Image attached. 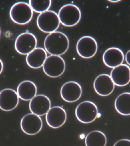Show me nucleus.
Listing matches in <instances>:
<instances>
[{
	"label": "nucleus",
	"mask_w": 130,
	"mask_h": 146,
	"mask_svg": "<svg viewBox=\"0 0 130 146\" xmlns=\"http://www.w3.org/2000/svg\"><path fill=\"white\" fill-rule=\"evenodd\" d=\"M69 39L63 33L55 31L49 33L45 39L44 46L46 51L51 55H63L67 51Z\"/></svg>",
	"instance_id": "obj_1"
},
{
	"label": "nucleus",
	"mask_w": 130,
	"mask_h": 146,
	"mask_svg": "<svg viewBox=\"0 0 130 146\" xmlns=\"http://www.w3.org/2000/svg\"><path fill=\"white\" fill-rule=\"evenodd\" d=\"M10 16L13 22L19 25H25L31 20L33 10L29 4L25 2H18L11 7Z\"/></svg>",
	"instance_id": "obj_2"
},
{
	"label": "nucleus",
	"mask_w": 130,
	"mask_h": 146,
	"mask_svg": "<svg viewBox=\"0 0 130 146\" xmlns=\"http://www.w3.org/2000/svg\"><path fill=\"white\" fill-rule=\"evenodd\" d=\"M58 15L61 24L66 27H72L79 22L81 13L80 9L76 5L67 4L60 9Z\"/></svg>",
	"instance_id": "obj_3"
},
{
	"label": "nucleus",
	"mask_w": 130,
	"mask_h": 146,
	"mask_svg": "<svg viewBox=\"0 0 130 146\" xmlns=\"http://www.w3.org/2000/svg\"><path fill=\"white\" fill-rule=\"evenodd\" d=\"M38 27L41 31L49 33L55 32L60 25V21L57 13L48 10L39 14L37 19Z\"/></svg>",
	"instance_id": "obj_4"
},
{
	"label": "nucleus",
	"mask_w": 130,
	"mask_h": 146,
	"mask_svg": "<svg viewBox=\"0 0 130 146\" xmlns=\"http://www.w3.org/2000/svg\"><path fill=\"white\" fill-rule=\"evenodd\" d=\"M97 107L93 102L85 101L80 103L75 110L78 120L82 123L88 124L94 121L98 117Z\"/></svg>",
	"instance_id": "obj_5"
},
{
	"label": "nucleus",
	"mask_w": 130,
	"mask_h": 146,
	"mask_svg": "<svg viewBox=\"0 0 130 146\" xmlns=\"http://www.w3.org/2000/svg\"><path fill=\"white\" fill-rule=\"evenodd\" d=\"M42 66L47 76L57 78L65 72L66 64L64 60L60 56L51 55L47 57Z\"/></svg>",
	"instance_id": "obj_6"
},
{
	"label": "nucleus",
	"mask_w": 130,
	"mask_h": 146,
	"mask_svg": "<svg viewBox=\"0 0 130 146\" xmlns=\"http://www.w3.org/2000/svg\"><path fill=\"white\" fill-rule=\"evenodd\" d=\"M37 39L31 33L21 34L16 38L15 48L17 52L23 55H27L36 48Z\"/></svg>",
	"instance_id": "obj_7"
},
{
	"label": "nucleus",
	"mask_w": 130,
	"mask_h": 146,
	"mask_svg": "<svg viewBox=\"0 0 130 146\" xmlns=\"http://www.w3.org/2000/svg\"><path fill=\"white\" fill-rule=\"evenodd\" d=\"M96 40L90 36L83 37L78 41L76 48L79 55L82 58L88 59L93 57L98 50Z\"/></svg>",
	"instance_id": "obj_8"
},
{
	"label": "nucleus",
	"mask_w": 130,
	"mask_h": 146,
	"mask_svg": "<svg viewBox=\"0 0 130 146\" xmlns=\"http://www.w3.org/2000/svg\"><path fill=\"white\" fill-rule=\"evenodd\" d=\"M43 123L39 116L33 113L26 115L21 121V127L23 132L30 135H36L42 127Z\"/></svg>",
	"instance_id": "obj_9"
},
{
	"label": "nucleus",
	"mask_w": 130,
	"mask_h": 146,
	"mask_svg": "<svg viewBox=\"0 0 130 146\" xmlns=\"http://www.w3.org/2000/svg\"><path fill=\"white\" fill-rule=\"evenodd\" d=\"M60 94L61 98L66 102H75L81 97L82 94V88L76 82H68L61 87Z\"/></svg>",
	"instance_id": "obj_10"
},
{
	"label": "nucleus",
	"mask_w": 130,
	"mask_h": 146,
	"mask_svg": "<svg viewBox=\"0 0 130 146\" xmlns=\"http://www.w3.org/2000/svg\"><path fill=\"white\" fill-rule=\"evenodd\" d=\"M94 88L96 92L101 96L109 95L115 88V84L110 75L103 74L99 75L94 81Z\"/></svg>",
	"instance_id": "obj_11"
},
{
	"label": "nucleus",
	"mask_w": 130,
	"mask_h": 146,
	"mask_svg": "<svg viewBox=\"0 0 130 146\" xmlns=\"http://www.w3.org/2000/svg\"><path fill=\"white\" fill-rule=\"evenodd\" d=\"M19 98L17 92L13 89H3L0 93V108L5 111L15 109L18 104Z\"/></svg>",
	"instance_id": "obj_12"
},
{
	"label": "nucleus",
	"mask_w": 130,
	"mask_h": 146,
	"mask_svg": "<svg viewBox=\"0 0 130 146\" xmlns=\"http://www.w3.org/2000/svg\"><path fill=\"white\" fill-rule=\"evenodd\" d=\"M67 119L65 111L60 106L51 108L46 115L47 124L51 127L54 129L61 127L65 123Z\"/></svg>",
	"instance_id": "obj_13"
},
{
	"label": "nucleus",
	"mask_w": 130,
	"mask_h": 146,
	"mask_svg": "<svg viewBox=\"0 0 130 146\" xmlns=\"http://www.w3.org/2000/svg\"><path fill=\"white\" fill-rule=\"evenodd\" d=\"M51 107L50 100L43 95L35 96L31 100L29 105L30 110L32 113L39 116L47 114Z\"/></svg>",
	"instance_id": "obj_14"
},
{
	"label": "nucleus",
	"mask_w": 130,
	"mask_h": 146,
	"mask_svg": "<svg viewBox=\"0 0 130 146\" xmlns=\"http://www.w3.org/2000/svg\"><path fill=\"white\" fill-rule=\"evenodd\" d=\"M110 76L115 85L126 86L130 82V68L126 64L120 65L113 68Z\"/></svg>",
	"instance_id": "obj_15"
},
{
	"label": "nucleus",
	"mask_w": 130,
	"mask_h": 146,
	"mask_svg": "<svg viewBox=\"0 0 130 146\" xmlns=\"http://www.w3.org/2000/svg\"><path fill=\"white\" fill-rule=\"evenodd\" d=\"M104 64L110 68H114L122 64L124 55L121 49L115 47L108 49L104 52L103 57Z\"/></svg>",
	"instance_id": "obj_16"
},
{
	"label": "nucleus",
	"mask_w": 130,
	"mask_h": 146,
	"mask_svg": "<svg viewBox=\"0 0 130 146\" xmlns=\"http://www.w3.org/2000/svg\"><path fill=\"white\" fill-rule=\"evenodd\" d=\"M47 57V53L44 49L37 48L27 55L26 62L30 67L38 69L43 66Z\"/></svg>",
	"instance_id": "obj_17"
},
{
	"label": "nucleus",
	"mask_w": 130,
	"mask_h": 146,
	"mask_svg": "<svg viewBox=\"0 0 130 146\" xmlns=\"http://www.w3.org/2000/svg\"><path fill=\"white\" fill-rule=\"evenodd\" d=\"M37 87L33 82L25 81L19 85L17 93L21 99L25 101L31 100L36 96Z\"/></svg>",
	"instance_id": "obj_18"
},
{
	"label": "nucleus",
	"mask_w": 130,
	"mask_h": 146,
	"mask_svg": "<svg viewBox=\"0 0 130 146\" xmlns=\"http://www.w3.org/2000/svg\"><path fill=\"white\" fill-rule=\"evenodd\" d=\"M115 107L117 112L124 116L130 115V93L120 94L116 99Z\"/></svg>",
	"instance_id": "obj_19"
},
{
	"label": "nucleus",
	"mask_w": 130,
	"mask_h": 146,
	"mask_svg": "<svg viewBox=\"0 0 130 146\" xmlns=\"http://www.w3.org/2000/svg\"><path fill=\"white\" fill-rule=\"evenodd\" d=\"M107 141L105 134L101 131L96 130L91 132L87 135L85 143L87 146H105Z\"/></svg>",
	"instance_id": "obj_20"
},
{
	"label": "nucleus",
	"mask_w": 130,
	"mask_h": 146,
	"mask_svg": "<svg viewBox=\"0 0 130 146\" xmlns=\"http://www.w3.org/2000/svg\"><path fill=\"white\" fill-rule=\"evenodd\" d=\"M51 1H34L30 0L29 4L33 11L40 13L48 11L50 7Z\"/></svg>",
	"instance_id": "obj_21"
},
{
	"label": "nucleus",
	"mask_w": 130,
	"mask_h": 146,
	"mask_svg": "<svg viewBox=\"0 0 130 146\" xmlns=\"http://www.w3.org/2000/svg\"><path fill=\"white\" fill-rule=\"evenodd\" d=\"M114 146H130V140L126 139H123L117 141L115 143Z\"/></svg>",
	"instance_id": "obj_22"
},
{
	"label": "nucleus",
	"mask_w": 130,
	"mask_h": 146,
	"mask_svg": "<svg viewBox=\"0 0 130 146\" xmlns=\"http://www.w3.org/2000/svg\"><path fill=\"white\" fill-rule=\"evenodd\" d=\"M125 60L127 64L130 66V50L126 53L125 56Z\"/></svg>",
	"instance_id": "obj_23"
},
{
	"label": "nucleus",
	"mask_w": 130,
	"mask_h": 146,
	"mask_svg": "<svg viewBox=\"0 0 130 146\" xmlns=\"http://www.w3.org/2000/svg\"><path fill=\"white\" fill-rule=\"evenodd\" d=\"M1 73L2 70H3V63L2 62L1 60Z\"/></svg>",
	"instance_id": "obj_24"
},
{
	"label": "nucleus",
	"mask_w": 130,
	"mask_h": 146,
	"mask_svg": "<svg viewBox=\"0 0 130 146\" xmlns=\"http://www.w3.org/2000/svg\"><path fill=\"white\" fill-rule=\"evenodd\" d=\"M109 1L112 2H117L120 1Z\"/></svg>",
	"instance_id": "obj_25"
}]
</instances>
